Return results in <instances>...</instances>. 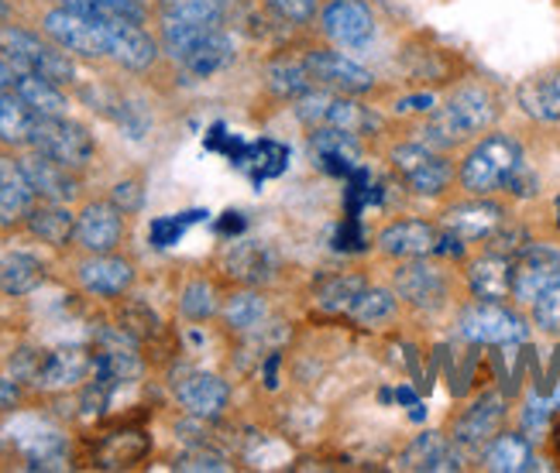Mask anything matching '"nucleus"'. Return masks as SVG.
<instances>
[{
    "mask_svg": "<svg viewBox=\"0 0 560 473\" xmlns=\"http://www.w3.org/2000/svg\"><path fill=\"white\" fill-rule=\"evenodd\" d=\"M499 117V99L485 86H460L444 107H433L430 120L417 131V141H423L433 152H451L465 144L468 138L489 131Z\"/></svg>",
    "mask_w": 560,
    "mask_h": 473,
    "instance_id": "obj_1",
    "label": "nucleus"
},
{
    "mask_svg": "<svg viewBox=\"0 0 560 473\" xmlns=\"http://www.w3.org/2000/svg\"><path fill=\"white\" fill-rule=\"evenodd\" d=\"M162 48L197 80H207L234 62V42L221 24L162 17Z\"/></svg>",
    "mask_w": 560,
    "mask_h": 473,
    "instance_id": "obj_2",
    "label": "nucleus"
},
{
    "mask_svg": "<svg viewBox=\"0 0 560 473\" xmlns=\"http://www.w3.org/2000/svg\"><path fill=\"white\" fill-rule=\"evenodd\" d=\"M523 165H526L523 144L513 134H485L465 155V162H460L457 182L471 196H492L505 189V182L513 179L516 168Z\"/></svg>",
    "mask_w": 560,
    "mask_h": 473,
    "instance_id": "obj_3",
    "label": "nucleus"
},
{
    "mask_svg": "<svg viewBox=\"0 0 560 473\" xmlns=\"http://www.w3.org/2000/svg\"><path fill=\"white\" fill-rule=\"evenodd\" d=\"M0 52L18 72H38L59 86H69L77 80V62L66 56L62 45H48L38 35L24 28H0Z\"/></svg>",
    "mask_w": 560,
    "mask_h": 473,
    "instance_id": "obj_4",
    "label": "nucleus"
},
{
    "mask_svg": "<svg viewBox=\"0 0 560 473\" xmlns=\"http://www.w3.org/2000/svg\"><path fill=\"white\" fill-rule=\"evenodd\" d=\"M45 35L56 45H62L66 52L83 56V59H104L110 56L107 42V21H96L90 14H80L72 8H56L45 14Z\"/></svg>",
    "mask_w": 560,
    "mask_h": 473,
    "instance_id": "obj_5",
    "label": "nucleus"
},
{
    "mask_svg": "<svg viewBox=\"0 0 560 473\" xmlns=\"http://www.w3.org/2000/svg\"><path fill=\"white\" fill-rule=\"evenodd\" d=\"M393 168L402 176V182L417 196H441L451 179L454 168L444 158V152H433L423 141H406L393 147Z\"/></svg>",
    "mask_w": 560,
    "mask_h": 473,
    "instance_id": "obj_6",
    "label": "nucleus"
},
{
    "mask_svg": "<svg viewBox=\"0 0 560 473\" xmlns=\"http://www.w3.org/2000/svg\"><path fill=\"white\" fill-rule=\"evenodd\" d=\"M32 147H35V152H42V155H48V158L62 162L66 168L90 165V158L96 152L93 134L83 128V123L69 120V117H38Z\"/></svg>",
    "mask_w": 560,
    "mask_h": 473,
    "instance_id": "obj_7",
    "label": "nucleus"
},
{
    "mask_svg": "<svg viewBox=\"0 0 560 473\" xmlns=\"http://www.w3.org/2000/svg\"><path fill=\"white\" fill-rule=\"evenodd\" d=\"M457 333L471 343H520L526 340V322L502 303H478L460 309Z\"/></svg>",
    "mask_w": 560,
    "mask_h": 473,
    "instance_id": "obj_8",
    "label": "nucleus"
},
{
    "mask_svg": "<svg viewBox=\"0 0 560 473\" xmlns=\"http://www.w3.org/2000/svg\"><path fill=\"white\" fill-rule=\"evenodd\" d=\"M560 282V251L550 244H526L513 258V298L529 303Z\"/></svg>",
    "mask_w": 560,
    "mask_h": 473,
    "instance_id": "obj_9",
    "label": "nucleus"
},
{
    "mask_svg": "<svg viewBox=\"0 0 560 473\" xmlns=\"http://www.w3.org/2000/svg\"><path fill=\"white\" fill-rule=\"evenodd\" d=\"M396 295L402 298L406 306L412 309H423V312H433L444 306L447 298V279L444 271L430 264L427 258H409L399 264L396 271V282H393Z\"/></svg>",
    "mask_w": 560,
    "mask_h": 473,
    "instance_id": "obj_10",
    "label": "nucleus"
},
{
    "mask_svg": "<svg viewBox=\"0 0 560 473\" xmlns=\"http://www.w3.org/2000/svg\"><path fill=\"white\" fill-rule=\"evenodd\" d=\"M306 66L313 72V83L324 86L330 93H345V96H364L369 90H375V76L364 66H358L354 59L340 56V52H327V48H316V52L306 56Z\"/></svg>",
    "mask_w": 560,
    "mask_h": 473,
    "instance_id": "obj_11",
    "label": "nucleus"
},
{
    "mask_svg": "<svg viewBox=\"0 0 560 473\" xmlns=\"http://www.w3.org/2000/svg\"><path fill=\"white\" fill-rule=\"evenodd\" d=\"M320 28L340 48H361L375 38V14L364 0H330L320 14Z\"/></svg>",
    "mask_w": 560,
    "mask_h": 473,
    "instance_id": "obj_12",
    "label": "nucleus"
},
{
    "mask_svg": "<svg viewBox=\"0 0 560 473\" xmlns=\"http://www.w3.org/2000/svg\"><path fill=\"white\" fill-rule=\"evenodd\" d=\"M505 223V210L492 199H468V203H457L441 216V227L444 234L457 237L460 244H478V240H489L499 227Z\"/></svg>",
    "mask_w": 560,
    "mask_h": 473,
    "instance_id": "obj_13",
    "label": "nucleus"
},
{
    "mask_svg": "<svg viewBox=\"0 0 560 473\" xmlns=\"http://www.w3.org/2000/svg\"><path fill=\"white\" fill-rule=\"evenodd\" d=\"M176 398L192 418L207 422V418L224 415V409L231 402V388L224 378L207 375V370H186V375L176 381Z\"/></svg>",
    "mask_w": 560,
    "mask_h": 473,
    "instance_id": "obj_14",
    "label": "nucleus"
},
{
    "mask_svg": "<svg viewBox=\"0 0 560 473\" xmlns=\"http://www.w3.org/2000/svg\"><path fill=\"white\" fill-rule=\"evenodd\" d=\"M125 237V213L114 203H90L77 216V244L90 255H110Z\"/></svg>",
    "mask_w": 560,
    "mask_h": 473,
    "instance_id": "obj_15",
    "label": "nucleus"
},
{
    "mask_svg": "<svg viewBox=\"0 0 560 473\" xmlns=\"http://www.w3.org/2000/svg\"><path fill=\"white\" fill-rule=\"evenodd\" d=\"M378 247H382V255L396 258V261L430 258L441 251V234L423 220H399V223H388V227L378 234Z\"/></svg>",
    "mask_w": 560,
    "mask_h": 473,
    "instance_id": "obj_16",
    "label": "nucleus"
},
{
    "mask_svg": "<svg viewBox=\"0 0 560 473\" xmlns=\"http://www.w3.org/2000/svg\"><path fill=\"white\" fill-rule=\"evenodd\" d=\"M21 165H24V176H28L38 199H48V203H72V199H77L80 182L72 176L77 168H66L62 162L35 152V147L28 158H21Z\"/></svg>",
    "mask_w": 560,
    "mask_h": 473,
    "instance_id": "obj_17",
    "label": "nucleus"
},
{
    "mask_svg": "<svg viewBox=\"0 0 560 473\" xmlns=\"http://www.w3.org/2000/svg\"><path fill=\"white\" fill-rule=\"evenodd\" d=\"M224 271L241 285H265L276 279L279 255L261 240H234L231 251L224 255Z\"/></svg>",
    "mask_w": 560,
    "mask_h": 473,
    "instance_id": "obj_18",
    "label": "nucleus"
},
{
    "mask_svg": "<svg viewBox=\"0 0 560 473\" xmlns=\"http://www.w3.org/2000/svg\"><path fill=\"white\" fill-rule=\"evenodd\" d=\"M107 42H110V59L131 72L149 69L159 59L155 38L135 21H107Z\"/></svg>",
    "mask_w": 560,
    "mask_h": 473,
    "instance_id": "obj_19",
    "label": "nucleus"
},
{
    "mask_svg": "<svg viewBox=\"0 0 560 473\" xmlns=\"http://www.w3.org/2000/svg\"><path fill=\"white\" fill-rule=\"evenodd\" d=\"M502 418H505L502 394L485 391L478 402L454 422V442L457 446H468V450H478V446H485V442H489L499 433Z\"/></svg>",
    "mask_w": 560,
    "mask_h": 473,
    "instance_id": "obj_20",
    "label": "nucleus"
},
{
    "mask_svg": "<svg viewBox=\"0 0 560 473\" xmlns=\"http://www.w3.org/2000/svg\"><path fill=\"white\" fill-rule=\"evenodd\" d=\"M310 155L324 172H330V176H348L361 162V141L358 134L337 131V128H313Z\"/></svg>",
    "mask_w": 560,
    "mask_h": 473,
    "instance_id": "obj_21",
    "label": "nucleus"
},
{
    "mask_svg": "<svg viewBox=\"0 0 560 473\" xmlns=\"http://www.w3.org/2000/svg\"><path fill=\"white\" fill-rule=\"evenodd\" d=\"M80 285L90 295L117 298L135 285V268H131V261L114 258V255H90L80 264Z\"/></svg>",
    "mask_w": 560,
    "mask_h": 473,
    "instance_id": "obj_22",
    "label": "nucleus"
},
{
    "mask_svg": "<svg viewBox=\"0 0 560 473\" xmlns=\"http://www.w3.org/2000/svg\"><path fill=\"white\" fill-rule=\"evenodd\" d=\"M35 199L38 196L24 176L21 158H0V227H14V223L28 220Z\"/></svg>",
    "mask_w": 560,
    "mask_h": 473,
    "instance_id": "obj_23",
    "label": "nucleus"
},
{
    "mask_svg": "<svg viewBox=\"0 0 560 473\" xmlns=\"http://www.w3.org/2000/svg\"><path fill=\"white\" fill-rule=\"evenodd\" d=\"M468 288L481 303H505L513 298V258L489 251L468 268Z\"/></svg>",
    "mask_w": 560,
    "mask_h": 473,
    "instance_id": "obj_24",
    "label": "nucleus"
},
{
    "mask_svg": "<svg viewBox=\"0 0 560 473\" xmlns=\"http://www.w3.org/2000/svg\"><path fill=\"white\" fill-rule=\"evenodd\" d=\"M86 375H93V354L83 346H59L42 354L38 388H72Z\"/></svg>",
    "mask_w": 560,
    "mask_h": 473,
    "instance_id": "obj_25",
    "label": "nucleus"
},
{
    "mask_svg": "<svg viewBox=\"0 0 560 473\" xmlns=\"http://www.w3.org/2000/svg\"><path fill=\"white\" fill-rule=\"evenodd\" d=\"M460 446L441 433H423L417 436L402 453V470H423V473H436V470H460Z\"/></svg>",
    "mask_w": 560,
    "mask_h": 473,
    "instance_id": "obj_26",
    "label": "nucleus"
},
{
    "mask_svg": "<svg viewBox=\"0 0 560 473\" xmlns=\"http://www.w3.org/2000/svg\"><path fill=\"white\" fill-rule=\"evenodd\" d=\"M516 99L523 114H529L533 120H540V123L560 120V69L523 80L516 90Z\"/></svg>",
    "mask_w": 560,
    "mask_h": 473,
    "instance_id": "obj_27",
    "label": "nucleus"
},
{
    "mask_svg": "<svg viewBox=\"0 0 560 473\" xmlns=\"http://www.w3.org/2000/svg\"><path fill=\"white\" fill-rule=\"evenodd\" d=\"M24 223H28V230L48 247H66L69 240H77V216H72L66 203H48V199H42V203L32 206Z\"/></svg>",
    "mask_w": 560,
    "mask_h": 473,
    "instance_id": "obj_28",
    "label": "nucleus"
},
{
    "mask_svg": "<svg viewBox=\"0 0 560 473\" xmlns=\"http://www.w3.org/2000/svg\"><path fill=\"white\" fill-rule=\"evenodd\" d=\"M533 466V446L523 433H495L485 442V470L523 473Z\"/></svg>",
    "mask_w": 560,
    "mask_h": 473,
    "instance_id": "obj_29",
    "label": "nucleus"
},
{
    "mask_svg": "<svg viewBox=\"0 0 560 473\" xmlns=\"http://www.w3.org/2000/svg\"><path fill=\"white\" fill-rule=\"evenodd\" d=\"M14 93L38 117H66V110H69V99H66L62 86L52 83V80H45V76H38V72H18Z\"/></svg>",
    "mask_w": 560,
    "mask_h": 473,
    "instance_id": "obj_30",
    "label": "nucleus"
},
{
    "mask_svg": "<svg viewBox=\"0 0 560 473\" xmlns=\"http://www.w3.org/2000/svg\"><path fill=\"white\" fill-rule=\"evenodd\" d=\"M35 123L38 114L14 93V86L8 93H0V141L11 147H32Z\"/></svg>",
    "mask_w": 560,
    "mask_h": 473,
    "instance_id": "obj_31",
    "label": "nucleus"
},
{
    "mask_svg": "<svg viewBox=\"0 0 560 473\" xmlns=\"http://www.w3.org/2000/svg\"><path fill=\"white\" fill-rule=\"evenodd\" d=\"M45 282V264L28 255V251H11L4 261H0V292L4 295H32L38 285Z\"/></svg>",
    "mask_w": 560,
    "mask_h": 473,
    "instance_id": "obj_32",
    "label": "nucleus"
},
{
    "mask_svg": "<svg viewBox=\"0 0 560 473\" xmlns=\"http://www.w3.org/2000/svg\"><path fill=\"white\" fill-rule=\"evenodd\" d=\"M265 83H269V90L282 99H300L306 90H313V72L306 66V59H276L269 62V69H265Z\"/></svg>",
    "mask_w": 560,
    "mask_h": 473,
    "instance_id": "obj_33",
    "label": "nucleus"
},
{
    "mask_svg": "<svg viewBox=\"0 0 560 473\" xmlns=\"http://www.w3.org/2000/svg\"><path fill=\"white\" fill-rule=\"evenodd\" d=\"M396 306H399V295L396 288H372L364 285V292L358 295V303L351 306V319L358 322V327H382V322H388L396 316Z\"/></svg>",
    "mask_w": 560,
    "mask_h": 473,
    "instance_id": "obj_34",
    "label": "nucleus"
},
{
    "mask_svg": "<svg viewBox=\"0 0 560 473\" xmlns=\"http://www.w3.org/2000/svg\"><path fill=\"white\" fill-rule=\"evenodd\" d=\"M269 319V303L258 292H237L224 306V322L234 333H255Z\"/></svg>",
    "mask_w": 560,
    "mask_h": 473,
    "instance_id": "obj_35",
    "label": "nucleus"
},
{
    "mask_svg": "<svg viewBox=\"0 0 560 473\" xmlns=\"http://www.w3.org/2000/svg\"><path fill=\"white\" fill-rule=\"evenodd\" d=\"M159 14L192 24H224L228 0H159Z\"/></svg>",
    "mask_w": 560,
    "mask_h": 473,
    "instance_id": "obj_36",
    "label": "nucleus"
},
{
    "mask_svg": "<svg viewBox=\"0 0 560 473\" xmlns=\"http://www.w3.org/2000/svg\"><path fill=\"white\" fill-rule=\"evenodd\" d=\"M361 292H364L361 275H334L316 288V306L327 309V312H351V306L358 303Z\"/></svg>",
    "mask_w": 560,
    "mask_h": 473,
    "instance_id": "obj_37",
    "label": "nucleus"
},
{
    "mask_svg": "<svg viewBox=\"0 0 560 473\" xmlns=\"http://www.w3.org/2000/svg\"><path fill=\"white\" fill-rule=\"evenodd\" d=\"M62 8H72L80 14H90L96 21H144L141 0H62Z\"/></svg>",
    "mask_w": 560,
    "mask_h": 473,
    "instance_id": "obj_38",
    "label": "nucleus"
},
{
    "mask_svg": "<svg viewBox=\"0 0 560 473\" xmlns=\"http://www.w3.org/2000/svg\"><path fill=\"white\" fill-rule=\"evenodd\" d=\"M179 309L192 322L210 319L217 312V288L210 282H189L179 295Z\"/></svg>",
    "mask_w": 560,
    "mask_h": 473,
    "instance_id": "obj_39",
    "label": "nucleus"
},
{
    "mask_svg": "<svg viewBox=\"0 0 560 473\" xmlns=\"http://www.w3.org/2000/svg\"><path fill=\"white\" fill-rule=\"evenodd\" d=\"M176 466L179 470H192V473H224V470H231L228 457L210 450V446H203V442L200 446H189L186 453H179Z\"/></svg>",
    "mask_w": 560,
    "mask_h": 473,
    "instance_id": "obj_40",
    "label": "nucleus"
},
{
    "mask_svg": "<svg viewBox=\"0 0 560 473\" xmlns=\"http://www.w3.org/2000/svg\"><path fill=\"white\" fill-rule=\"evenodd\" d=\"M533 322L544 333H560V282L533 298Z\"/></svg>",
    "mask_w": 560,
    "mask_h": 473,
    "instance_id": "obj_41",
    "label": "nucleus"
},
{
    "mask_svg": "<svg viewBox=\"0 0 560 473\" xmlns=\"http://www.w3.org/2000/svg\"><path fill=\"white\" fill-rule=\"evenodd\" d=\"M269 8L289 24H306L316 17V8L320 4H316V0H269Z\"/></svg>",
    "mask_w": 560,
    "mask_h": 473,
    "instance_id": "obj_42",
    "label": "nucleus"
},
{
    "mask_svg": "<svg viewBox=\"0 0 560 473\" xmlns=\"http://www.w3.org/2000/svg\"><path fill=\"white\" fill-rule=\"evenodd\" d=\"M110 203L120 210V213H138L141 203H144V189L138 179H125V182H117L114 192H110Z\"/></svg>",
    "mask_w": 560,
    "mask_h": 473,
    "instance_id": "obj_43",
    "label": "nucleus"
},
{
    "mask_svg": "<svg viewBox=\"0 0 560 473\" xmlns=\"http://www.w3.org/2000/svg\"><path fill=\"white\" fill-rule=\"evenodd\" d=\"M38 370H42V351H18L11 360V378L21 385H38Z\"/></svg>",
    "mask_w": 560,
    "mask_h": 473,
    "instance_id": "obj_44",
    "label": "nucleus"
},
{
    "mask_svg": "<svg viewBox=\"0 0 560 473\" xmlns=\"http://www.w3.org/2000/svg\"><path fill=\"white\" fill-rule=\"evenodd\" d=\"M197 216H203V213H186V220H155V223H152V244H155V247L176 244L179 234L186 230V223H189V220H197Z\"/></svg>",
    "mask_w": 560,
    "mask_h": 473,
    "instance_id": "obj_45",
    "label": "nucleus"
},
{
    "mask_svg": "<svg viewBox=\"0 0 560 473\" xmlns=\"http://www.w3.org/2000/svg\"><path fill=\"white\" fill-rule=\"evenodd\" d=\"M433 107H436V99H433L430 93L406 96V99H399V104H396V110H399V114H430Z\"/></svg>",
    "mask_w": 560,
    "mask_h": 473,
    "instance_id": "obj_46",
    "label": "nucleus"
},
{
    "mask_svg": "<svg viewBox=\"0 0 560 473\" xmlns=\"http://www.w3.org/2000/svg\"><path fill=\"white\" fill-rule=\"evenodd\" d=\"M21 402V381L18 378H0V412H8Z\"/></svg>",
    "mask_w": 560,
    "mask_h": 473,
    "instance_id": "obj_47",
    "label": "nucleus"
},
{
    "mask_svg": "<svg viewBox=\"0 0 560 473\" xmlns=\"http://www.w3.org/2000/svg\"><path fill=\"white\" fill-rule=\"evenodd\" d=\"M18 80V69L8 62V59H0V93H8Z\"/></svg>",
    "mask_w": 560,
    "mask_h": 473,
    "instance_id": "obj_48",
    "label": "nucleus"
},
{
    "mask_svg": "<svg viewBox=\"0 0 560 473\" xmlns=\"http://www.w3.org/2000/svg\"><path fill=\"white\" fill-rule=\"evenodd\" d=\"M4 17H8V4L0 0V24H4Z\"/></svg>",
    "mask_w": 560,
    "mask_h": 473,
    "instance_id": "obj_49",
    "label": "nucleus"
}]
</instances>
